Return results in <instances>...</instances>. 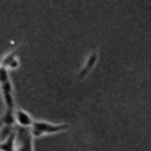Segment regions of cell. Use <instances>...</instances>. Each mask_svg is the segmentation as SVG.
Returning a JSON list of instances; mask_svg holds the SVG:
<instances>
[{
    "instance_id": "1",
    "label": "cell",
    "mask_w": 151,
    "mask_h": 151,
    "mask_svg": "<svg viewBox=\"0 0 151 151\" xmlns=\"http://www.w3.org/2000/svg\"><path fill=\"white\" fill-rule=\"evenodd\" d=\"M67 129H68V124H66V123L54 124V123L46 122V120H34V123L31 127V132H32L33 138H39L44 134L64 132Z\"/></svg>"
},
{
    "instance_id": "2",
    "label": "cell",
    "mask_w": 151,
    "mask_h": 151,
    "mask_svg": "<svg viewBox=\"0 0 151 151\" xmlns=\"http://www.w3.org/2000/svg\"><path fill=\"white\" fill-rule=\"evenodd\" d=\"M17 151H33V136L31 129L15 126Z\"/></svg>"
},
{
    "instance_id": "3",
    "label": "cell",
    "mask_w": 151,
    "mask_h": 151,
    "mask_svg": "<svg viewBox=\"0 0 151 151\" xmlns=\"http://www.w3.org/2000/svg\"><path fill=\"white\" fill-rule=\"evenodd\" d=\"M1 93H2V99L6 106L7 111H15V104H14V97H13V86L11 80L0 84Z\"/></svg>"
},
{
    "instance_id": "4",
    "label": "cell",
    "mask_w": 151,
    "mask_h": 151,
    "mask_svg": "<svg viewBox=\"0 0 151 151\" xmlns=\"http://www.w3.org/2000/svg\"><path fill=\"white\" fill-rule=\"evenodd\" d=\"M14 118H15L17 126L25 127V129H31L33 123H34V119L32 118V116L28 112H26L25 110H22V109H15Z\"/></svg>"
},
{
    "instance_id": "5",
    "label": "cell",
    "mask_w": 151,
    "mask_h": 151,
    "mask_svg": "<svg viewBox=\"0 0 151 151\" xmlns=\"http://www.w3.org/2000/svg\"><path fill=\"white\" fill-rule=\"evenodd\" d=\"M97 60H98V53H97V51H92V52L88 54V57H87V59H86L84 66L80 68V71H79V73H78V78H79V79L85 78V77L91 72V70L94 67Z\"/></svg>"
},
{
    "instance_id": "6",
    "label": "cell",
    "mask_w": 151,
    "mask_h": 151,
    "mask_svg": "<svg viewBox=\"0 0 151 151\" xmlns=\"http://www.w3.org/2000/svg\"><path fill=\"white\" fill-rule=\"evenodd\" d=\"M0 151H17L15 146V131L0 144Z\"/></svg>"
},
{
    "instance_id": "7",
    "label": "cell",
    "mask_w": 151,
    "mask_h": 151,
    "mask_svg": "<svg viewBox=\"0 0 151 151\" xmlns=\"http://www.w3.org/2000/svg\"><path fill=\"white\" fill-rule=\"evenodd\" d=\"M15 58H17V50L11 51V52H8L7 54H5V55L2 57V59H1V61H0V65H1L2 67H5V68L8 70L11 63H12Z\"/></svg>"
},
{
    "instance_id": "8",
    "label": "cell",
    "mask_w": 151,
    "mask_h": 151,
    "mask_svg": "<svg viewBox=\"0 0 151 151\" xmlns=\"http://www.w3.org/2000/svg\"><path fill=\"white\" fill-rule=\"evenodd\" d=\"M19 65H20V61H19V58L17 57L12 63H11V65H9V70H15V68H18L19 67Z\"/></svg>"
}]
</instances>
